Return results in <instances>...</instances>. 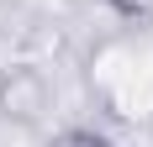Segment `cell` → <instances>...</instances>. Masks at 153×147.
Listing matches in <instances>:
<instances>
[{
    "label": "cell",
    "mask_w": 153,
    "mask_h": 147,
    "mask_svg": "<svg viewBox=\"0 0 153 147\" xmlns=\"http://www.w3.org/2000/svg\"><path fill=\"white\" fill-rule=\"evenodd\" d=\"M48 110H53V74L37 58L0 63V116L11 126H37Z\"/></svg>",
    "instance_id": "obj_1"
},
{
    "label": "cell",
    "mask_w": 153,
    "mask_h": 147,
    "mask_svg": "<svg viewBox=\"0 0 153 147\" xmlns=\"http://www.w3.org/2000/svg\"><path fill=\"white\" fill-rule=\"evenodd\" d=\"M106 5L122 16V21H137V26H143V21H153V0H106Z\"/></svg>",
    "instance_id": "obj_3"
},
{
    "label": "cell",
    "mask_w": 153,
    "mask_h": 147,
    "mask_svg": "<svg viewBox=\"0 0 153 147\" xmlns=\"http://www.w3.org/2000/svg\"><path fill=\"white\" fill-rule=\"evenodd\" d=\"M111 147H116V142H111Z\"/></svg>",
    "instance_id": "obj_4"
},
{
    "label": "cell",
    "mask_w": 153,
    "mask_h": 147,
    "mask_svg": "<svg viewBox=\"0 0 153 147\" xmlns=\"http://www.w3.org/2000/svg\"><path fill=\"white\" fill-rule=\"evenodd\" d=\"M48 147H111V137L95 132V126H63V132L48 137Z\"/></svg>",
    "instance_id": "obj_2"
}]
</instances>
